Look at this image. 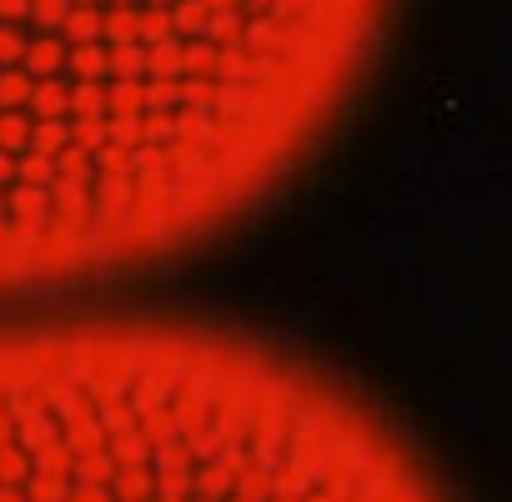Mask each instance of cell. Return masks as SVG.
<instances>
[{
	"label": "cell",
	"instance_id": "obj_2",
	"mask_svg": "<svg viewBox=\"0 0 512 502\" xmlns=\"http://www.w3.org/2000/svg\"><path fill=\"white\" fill-rule=\"evenodd\" d=\"M0 502H442L337 377L166 317L0 322Z\"/></svg>",
	"mask_w": 512,
	"mask_h": 502
},
{
	"label": "cell",
	"instance_id": "obj_1",
	"mask_svg": "<svg viewBox=\"0 0 512 502\" xmlns=\"http://www.w3.org/2000/svg\"><path fill=\"white\" fill-rule=\"evenodd\" d=\"M387 0H0V302L216 241L317 151Z\"/></svg>",
	"mask_w": 512,
	"mask_h": 502
}]
</instances>
